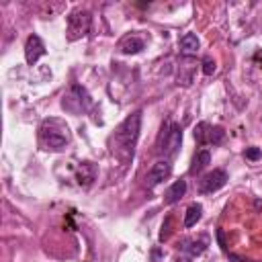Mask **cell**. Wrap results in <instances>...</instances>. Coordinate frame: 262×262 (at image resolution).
<instances>
[{"instance_id": "obj_11", "label": "cell", "mask_w": 262, "mask_h": 262, "mask_svg": "<svg viewBox=\"0 0 262 262\" xmlns=\"http://www.w3.org/2000/svg\"><path fill=\"white\" fill-rule=\"evenodd\" d=\"M178 47H180V53H182L184 57H190V55H194V53L199 51L201 41H199V37H196L194 33H184V35L180 37V41H178Z\"/></svg>"}, {"instance_id": "obj_6", "label": "cell", "mask_w": 262, "mask_h": 262, "mask_svg": "<svg viewBox=\"0 0 262 262\" xmlns=\"http://www.w3.org/2000/svg\"><path fill=\"white\" fill-rule=\"evenodd\" d=\"M225 184H227V172L223 168H213L199 180V192L211 194V192H217L219 188H223Z\"/></svg>"}, {"instance_id": "obj_5", "label": "cell", "mask_w": 262, "mask_h": 262, "mask_svg": "<svg viewBox=\"0 0 262 262\" xmlns=\"http://www.w3.org/2000/svg\"><path fill=\"white\" fill-rule=\"evenodd\" d=\"M90 23H92V14L86 8H74L68 14V39L76 41L80 37H84L90 31Z\"/></svg>"}, {"instance_id": "obj_7", "label": "cell", "mask_w": 262, "mask_h": 262, "mask_svg": "<svg viewBox=\"0 0 262 262\" xmlns=\"http://www.w3.org/2000/svg\"><path fill=\"white\" fill-rule=\"evenodd\" d=\"M172 174V162L170 160H158L145 174V186L147 188H154L158 184H162L168 176Z\"/></svg>"}, {"instance_id": "obj_16", "label": "cell", "mask_w": 262, "mask_h": 262, "mask_svg": "<svg viewBox=\"0 0 262 262\" xmlns=\"http://www.w3.org/2000/svg\"><path fill=\"white\" fill-rule=\"evenodd\" d=\"M211 162V154L209 149H201L194 154L192 162H190V168H188V174H199L203 168H207V164Z\"/></svg>"}, {"instance_id": "obj_21", "label": "cell", "mask_w": 262, "mask_h": 262, "mask_svg": "<svg viewBox=\"0 0 262 262\" xmlns=\"http://www.w3.org/2000/svg\"><path fill=\"white\" fill-rule=\"evenodd\" d=\"M170 223H172V217H166V223H162V231H160V242H164L170 233Z\"/></svg>"}, {"instance_id": "obj_13", "label": "cell", "mask_w": 262, "mask_h": 262, "mask_svg": "<svg viewBox=\"0 0 262 262\" xmlns=\"http://www.w3.org/2000/svg\"><path fill=\"white\" fill-rule=\"evenodd\" d=\"M192 72H194V61L190 57H184L180 61V68H178V76H176V84H182V86H190L192 82Z\"/></svg>"}, {"instance_id": "obj_17", "label": "cell", "mask_w": 262, "mask_h": 262, "mask_svg": "<svg viewBox=\"0 0 262 262\" xmlns=\"http://www.w3.org/2000/svg\"><path fill=\"white\" fill-rule=\"evenodd\" d=\"M209 133H211V125L209 123H199L196 127H194V131H192V135H194V139H196V143L199 145H207L209 143Z\"/></svg>"}, {"instance_id": "obj_9", "label": "cell", "mask_w": 262, "mask_h": 262, "mask_svg": "<svg viewBox=\"0 0 262 262\" xmlns=\"http://www.w3.org/2000/svg\"><path fill=\"white\" fill-rule=\"evenodd\" d=\"M117 49H119L121 53H125V55H135V53H139L141 49H145V41H143V37H139V35H135V33H129V35H125V37L117 43Z\"/></svg>"}, {"instance_id": "obj_12", "label": "cell", "mask_w": 262, "mask_h": 262, "mask_svg": "<svg viewBox=\"0 0 262 262\" xmlns=\"http://www.w3.org/2000/svg\"><path fill=\"white\" fill-rule=\"evenodd\" d=\"M184 192H186V180L180 178V180H176V182H172L168 186V190L164 194V203L166 205H174V203H178L184 196Z\"/></svg>"}, {"instance_id": "obj_22", "label": "cell", "mask_w": 262, "mask_h": 262, "mask_svg": "<svg viewBox=\"0 0 262 262\" xmlns=\"http://www.w3.org/2000/svg\"><path fill=\"white\" fill-rule=\"evenodd\" d=\"M229 260H233V262H244L242 258H237L235 254H229ZM250 262H258V260H250Z\"/></svg>"}, {"instance_id": "obj_20", "label": "cell", "mask_w": 262, "mask_h": 262, "mask_svg": "<svg viewBox=\"0 0 262 262\" xmlns=\"http://www.w3.org/2000/svg\"><path fill=\"white\" fill-rule=\"evenodd\" d=\"M244 156H246V160L256 162V160H260V158H262V149H260V147H256V145H252V147H248V149L244 151Z\"/></svg>"}, {"instance_id": "obj_1", "label": "cell", "mask_w": 262, "mask_h": 262, "mask_svg": "<svg viewBox=\"0 0 262 262\" xmlns=\"http://www.w3.org/2000/svg\"><path fill=\"white\" fill-rule=\"evenodd\" d=\"M139 131H141V111H135V113L127 115L119 123L115 133L111 135V151L123 164L133 160L135 145H137V139H139Z\"/></svg>"}, {"instance_id": "obj_14", "label": "cell", "mask_w": 262, "mask_h": 262, "mask_svg": "<svg viewBox=\"0 0 262 262\" xmlns=\"http://www.w3.org/2000/svg\"><path fill=\"white\" fill-rule=\"evenodd\" d=\"M209 246V237L201 235L199 239H182V250H186L190 256H201Z\"/></svg>"}, {"instance_id": "obj_10", "label": "cell", "mask_w": 262, "mask_h": 262, "mask_svg": "<svg viewBox=\"0 0 262 262\" xmlns=\"http://www.w3.org/2000/svg\"><path fill=\"white\" fill-rule=\"evenodd\" d=\"M76 180H78L80 186L88 188L96 180V166L92 162H82L80 168H78V172H76Z\"/></svg>"}, {"instance_id": "obj_2", "label": "cell", "mask_w": 262, "mask_h": 262, "mask_svg": "<svg viewBox=\"0 0 262 262\" xmlns=\"http://www.w3.org/2000/svg\"><path fill=\"white\" fill-rule=\"evenodd\" d=\"M70 141H72L70 127H68L61 119L49 117V119H45V121L39 125V145H41L43 149L61 151Z\"/></svg>"}, {"instance_id": "obj_15", "label": "cell", "mask_w": 262, "mask_h": 262, "mask_svg": "<svg viewBox=\"0 0 262 262\" xmlns=\"http://www.w3.org/2000/svg\"><path fill=\"white\" fill-rule=\"evenodd\" d=\"M201 217H203V205H201V203H190V205L186 207L182 225H184L186 229H188V227H194L196 221H201Z\"/></svg>"}, {"instance_id": "obj_18", "label": "cell", "mask_w": 262, "mask_h": 262, "mask_svg": "<svg viewBox=\"0 0 262 262\" xmlns=\"http://www.w3.org/2000/svg\"><path fill=\"white\" fill-rule=\"evenodd\" d=\"M223 137H225V131H223L221 127H213V125H211V133H209V143H213V145H219V143L223 141Z\"/></svg>"}, {"instance_id": "obj_19", "label": "cell", "mask_w": 262, "mask_h": 262, "mask_svg": "<svg viewBox=\"0 0 262 262\" xmlns=\"http://www.w3.org/2000/svg\"><path fill=\"white\" fill-rule=\"evenodd\" d=\"M203 74L205 76H213L215 74V70H217V63H215V59L213 57H203Z\"/></svg>"}, {"instance_id": "obj_23", "label": "cell", "mask_w": 262, "mask_h": 262, "mask_svg": "<svg viewBox=\"0 0 262 262\" xmlns=\"http://www.w3.org/2000/svg\"><path fill=\"white\" fill-rule=\"evenodd\" d=\"M176 262H192V260H190V258H188V256H180V258H178V260H176Z\"/></svg>"}, {"instance_id": "obj_4", "label": "cell", "mask_w": 262, "mask_h": 262, "mask_svg": "<svg viewBox=\"0 0 262 262\" xmlns=\"http://www.w3.org/2000/svg\"><path fill=\"white\" fill-rule=\"evenodd\" d=\"M61 106L72 115H82L92 108V98L82 84H72L70 90L63 94Z\"/></svg>"}, {"instance_id": "obj_8", "label": "cell", "mask_w": 262, "mask_h": 262, "mask_svg": "<svg viewBox=\"0 0 262 262\" xmlns=\"http://www.w3.org/2000/svg\"><path fill=\"white\" fill-rule=\"evenodd\" d=\"M47 53L45 49V43L41 41L39 35H29L27 41H25V59L29 66H35L39 61V57H43Z\"/></svg>"}, {"instance_id": "obj_3", "label": "cell", "mask_w": 262, "mask_h": 262, "mask_svg": "<svg viewBox=\"0 0 262 262\" xmlns=\"http://www.w3.org/2000/svg\"><path fill=\"white\" fill-rule=\"evenodd\" d=\"M180 143H182V127L178 123H172L170 119H166L164 125H162L160 135H158V141H156L158 154L174 158L178 154Z\"/></svg>"}]
</instances>
